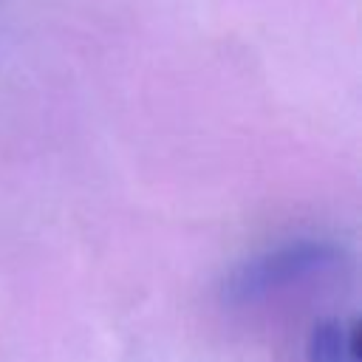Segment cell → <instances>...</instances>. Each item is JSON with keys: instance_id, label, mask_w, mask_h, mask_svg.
<instances>
[{"instance_id": "6da1fadb", "label": "cell", "mask_w": 362, "mask_h": 362, "mask_svg": "<svg viewBox=\"0 0 362 362\" xmlns=\"http://www.w3.org/2000/svg\"><path fill=\"white\" fill-rule=\"evenodd\" d=\"M331 260V252L320 243H297V246H283L277 252H269L243 269L232 274L226 283V297L235 303H246L255 297H263L280 286H288L291 280L320 269L322 263Z\"/></svg>"}, {"instance_id": "7a4b0ae2", "label": "cell", "mask_w": 362, "mask_h": 362, "mask_svg": "<svg viewBox=\"0 0 362 362\" xmlns=\"http://www.w3.org/2000/svg\"><path fill=\"white\" fill-rule=\"evenodd\" d=\"M308 362H356L348 351V331L337 320H322L308 337Z\"/></svg>"}]
</instances>
